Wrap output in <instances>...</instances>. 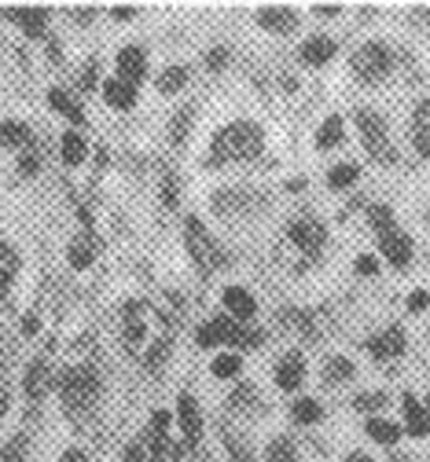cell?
Instances as JSON below:
<instances>
[{
	"instance_id": "39",
	"label": "cell",
	"mask_w": 430,
	"mask_h": 462,
	"mask_svg": "<svg viewBox=\"0 0 430 462\" xmlns=\"http://www.w3.org/2000/svg\"><path fill=\"white\" fill-rule=\"evenodd\" d=\"M375 268H379V261H375V257H360L357 261V272L360 275H375Z\"/></svg>"
},
{
	"instance_id": "24",
	"label": "cell",
	"mask_w": 430,
	"mask_h": 462,
	"mask_svg": "<svg viewBox=\"0 0 430 462\" xmlns=\"http://www.w3.org/2000/svg\"><path fill=\"white\" fill-rule=\"evenodd\" d=\"M368 437L379 440V444H394L401 437V430L394 422H387V419H368Z\"/></svg>"
},
{
	"instance_id": "34",
	"label": "cell",
	"mask_w": 430,
	"mask_h": 462,
	"mask_svg": "<svg viewBox=\"0 0 430 462\" xmlns=\"http://www.w3.org/2000/svg\"><path fill=\"white\" fill-rule=\"evenodd\" d=\"M353 180H357V165H335V169H332V177H328L332 188H350Z\"/></svg>"
},
{
	"instance_id": "48",
	"label": "cell",
	"mask_w": 430,
	"mask_h": 462,
	"mask_svg": "<svg viewBox=\"0 0 430 462\" xmlns=\"http://www.w3.org/2000/svg\"><path fill=\"white\" fill-rule=\"evenodd\" d=\"M229 451H232V448H229ZM232 458H236V462H250V458H247V455H239V451H232Z\"/></svg>"
},
{
	"instance_id": "15",
	"label": "cell",
	"mask_w": 430,
	"mask_h": 462,
	"mask_svg": "<svg viewBox=\"0 0 430 462\" xmlns=\"http://www.w3.org/2000/svg\"><path fill=\"white\" fill-rule=\"evenodd\" d=\"M177 419H181V430H184V440L195 444L202 437V422H199V408L192 396H181L177 400Z\"/></svg>"
},
{
	"instance_id": "5",
	"label": "cell",
	"mask_w": 430,
	"mask_h": 462,
	"mask_svg": "<svg viewBox=\"0 0 430 462\" xmlns=\"http://www.w3.org/2000/svg\"><path fill=\"white\" fill-rule=\"evenodd\" d=\"M239 345V349H247V345H257L261 341V334L257 330H247L243 323H236V319H210L202 330H199V345Z\"/></svg>"
},
{
	"instance_id": "14",
	"label": "cell",
	"mask_w": 430,
	"mask_h": 462,
	"mask_svg": "<svg viewBox=\"0 0 430 462\" xmlns=\"http://www.w3.org/2000/svg\"><path fill=\"white\" fill-rule=\"evenodd\" d=\"M257 23H261V30H268V33H291V30L298 26V15H294L291 8H261V12H257Z\"/></svg>"
},
{
	"instance_id": "49",
	"label": "cell",
	"mask_w": 430,
	"mask_h": 462,
	"mask_svg": "<svg viewBox=\"0 0 430 462\" xmlns=\"http://www.w3.org/2000/svg\"><path fill=\"white\" fill-rule=\"evenodd\" d=\"M426 224H430V217H426Z\"/></svg>"
},
{
	"instance_id": "12",
	"label": "cell",
	"mask_w": 430,
	"mask_h": 462,
	"mask_svg": "<svg viewBox=\"0 0 430 462\" xmlns=\"http://www.w3.org/2000/svg\"><path fill=\"white\" fill-rule=\"evenodd\" d=\"M368 349H371L375 360H394V356L405 353V334H401L397 327H390V330H383L379 337H371Z\"/></svg>"
},
{
	"instance_id": "42",
	"label": "cell",
	"mask_w": 430,
	"mask_h": 462,
	"mask_svg": "<svg viewBox=\"0 0 430 462\" xmlns=\"http://www.w3.org/2000/svg\"><path fill=\"white\" fill-rule=\"evenodd\" d=\"M33 330H37V316H26L23 319V334H33Z\"/></svg>"
},
{
	"instance_id": "13",
	"label": "cell",
	"mask_w": 430,
	"mask_h": 462,
	"mask_svg": "<svg viewBox=\"0 0 430 462\" xmlns=\"http://www.w3.org/2000/svg\"><path fill=\"white\" fill-rule=\"evenodd\" d=\"M412 143L423 158H430V99H423L412 114Z\"/></svg>"
},
{
	"instance_id": "19",
	"label": "cell",
	"mask_w": 430,
	"mask_h": 462,
	"mask_svg": "<svg viewBox=\"0 0 430 462\" xmlns=\"http://www.w3.org/2000/svg\"><path fill=\"white\" fill-rule=\"evenodd\" d=\"M103 99L111 103V106H118V110H129V106L136 103V85L115 78V81H107V85H103Z\"/></svg>"
},
{
	"instance_id": "32",
	"label": "cell",
	"mask_w": 430,
	"mask_h": 462,
	"mask_svg": "<svg viewBox=\"0 0 430 462\" xmlns=\"http://www.w3.org/2000/svg\"><path fill=\"white\" fill-rule=\"evenodd\" d=\"M239 367H243V360L236 356V353H221L218 360H213V374H218V378H236L239 374Z\"/></svg>"
},
{
	"instance_id": "20",
	"label": "cell",
	"mask_w": 430,
	"mask_h": 462,
	"mask_svg": "<svg viewBox=\"0 0 430 462\" xmlns=\"http://www.w3.org/2000/svg\"><path fill=\"white\" fill-rule=\"evenodd\" d=\"M405 422H408V433H416V437H423V433L430 430V419H426V411L419 408L416 396H405Z\"/></svg>"
},
{
	"instance_id": "3",
	"label": "cell",
	"mask_w": 430,
	"mask_h": 462,
	"mask_svg": "<svg viewBox=\"0 0 430 462\" xmlns=\"http://www.w3.org/2000/svg\"><path fill=\"white\" fill-rule=\"evenodd\" d=\"M60 393H63L70 411H85L99 393V378H96L92 367H70V371L60 374Z\"/></svg>"
},
{
	"instance_id": "10",
	"label": "cell",
	"mask_w": 430,
	"mask_h": 462,
	"mask_svg": "<svg viewBox=\"0 0 430 462\" xmlns=\"http://www.w3.org/2000/svg\"><path fill=\"white\" fill-rule=\"evenodd\" d=\"M379 246H383V257H387L394 268H408V261H412V243H408V236H401L397 227H383V231H379Z\"/></svg>"
},
{
	"instance_id": "17",
	"label": "cell",
	"mask_w": 430,
	"mask_h": 462,
	"mask_svg": "<svg viewBox=\"0 0 430 462\" xmlns=\"http://www.w3.org/2000/svg\"><path fill=\"white\" fill-rule=\"evenodd\" d=\"M302 382H305V360H302L298 353L284 356L280 367H276V385H280V389H298Z\"/></svg>"
},
{
	"instance_id": "25",
	"label": "cell",
	"mask_w": 430,
	"mask_h": 462,
	"mask_svg": "<svg viewBox=\"0 0 430 462\" xmlns=\"http://www.w3.org/2000/svg\"><path fill=\"white\" fill-rule=\"evenodd\" d=\"M19 26H26V33H33V37H41L44 33V26H48V12H8Z\"/></svg>"
},
{
	"instance_id": "16",
	"label": "cell",
	"mask_w": 430,
	"mask_h": 462,
	"mask_svg": "<svg viewBox=\"0 0 430 462\" xmlns=\"http://www.w3.org/2000/svg\"><path fill=\"white\" fill-rule=\"evenodd\" d=\"M332 55H335V41L332 37H309L302 44V63L305 67H324Z\"/></svg>"
},
{
	"instance_id": "28",
	"label": "cell",
	"mask_w": 430,
	"mask_h": 462,
	"mask_svg": "<svg viewBox=\"0 0 430 462\" xmlns=\"http://www.w3.org/2000/svg\"><path fill=\"white\" fill-rule=\"evenodd\" d=\"M184 81H188V70L184 67H170V70H163V78H158V92L173 96V92L184 88Z\"/></svg>"
},
{
	"instance_id": "35",
	"label": "cell",
	"mask_w": 430,
	"mask_h": 462,
	"mask_svg": "<svg viewBox=\"0 0 430 462\" xmlns=\"http://www.w3.org/2000/svg\"><path fill=\"white\" fill-rule=\"evenodd\" d=\"M70 264H74V268H89V264H92V243L78 239V243L70 246Z\"/></svg>"
},
{
	"instance_id": "44",
	"label": "cell",
	"mask_w": 430,
	"mask_h": 462,
	"mask_svg": "<svg viewBox=\"0 0 430 462\" xmlns=\"http://www.w3.org/2000/svg\"><path fill=\"white\" fill-rule=\"evenodd\" d=\"M37 169V158H23V172H33Z\"/></svg>"
},
{
	"instance_id": "7",
	"label": "cell",
	"mask_w": 430,
	"mask_h": 462,
	"mask_svg": "<svg viewBox=\"0 0 430 462\" xmlns=\"http://www.w3.org/2000/svg\"><path fill=\"white\" fill-rule=\"evenodd\" d=\"M147 462H177V444L170 440V411H158L151 419V430L140 437Z\"/></svg>"
},
{
	"instance_id": "22",
	"label": "cell",
	"mask_w": 430,
	"mask_h": 462,
	"mask_svg": "<svg viewBox=\"0 0 430 462\" xmlns=\"http://www.w3.org/2000/svg\"><path fill=\"white\" fill-rule=\"evenodd\" d=\"M30 143V129L19 122H0V147H26Z\"/></svg>"
},
{
	"instance_id": "47",
	"label": "cell",
	"mask_w": 430,
	"mask_h": 462,
	"mask_svg": "<svg viewBox=\"0 0 430 462\" xmlns=\"http://www.w3.org/2000/svg\"><path fill=\"white\" fill-rule=\"evenodd\" d=\"M346 462H371V458H368V455H350Z\"/></svg>"
},
{
	"instance_id": "29",
	"label": "cell",
	"mask_w": 430,
	"mask_h": 462,
	"mask_svg": "<svg viewBox=\"0 0 430 462\" xmlns=\"http://www.w3.org/2000/svg\"><path fill=\"white\" fill-rule=\"evenodd\" d=\"M48 103H51V106H56V110H63V114H67V118H70L74 125H81V122H85V118H81V110H78V106L70 103V96H67V92H60V88H51V92H48Z\"/></svg>"
},
{
	"instance_id": "41",
	"label": "cell",
	"mask_w": 430,
	"mask_h": 462,
	"mask_svg": "<svg viewBox=\"0 0 430 462\" xmlns=\"http://www.w3.org/2000/svg\"><path fill=\"white\" fill-rule=\"evenodd\" d=\"M210 67H213V70H221V67H225V51H221V48H218V51H210Z\"/></svg>"
},
{
	"instance_id": "21",
	"label": "cell",
	"mask_w": 430,
	"mask_h": 462,
	"mask_svg": "<svg viewBox=\"0 0 430 462\" xmlns=\"http://www.w3.org/2000/svg\"><path fill=\"white\" fill-rule=\"evenodd\" d=\"M44 389H48V367H44V360H33L30 371H26V393H30L33 400H41Z\"/></svg>"
},
{
	"instance_id": "40",
	"label": "cell",
	"mask_w": 430,
	"mask_h": 462,
	"mask_svg": "<svg viewBox=\"0 0 430 462\" xmlns=\"http://www.w3.org/2000/svg\"><path fill=\"white\" fill-rule=\"evenodd\" d=\"M426 301H430V298H426L423 291H416V294L408 298V309H412V312H419V309H426Z\"/></svg>"
},
{
	"instance_id": "2",
	"label": "cell",
	"mask_w": 430,
	"mask_h": 462,
	"mask_svg": "<svg viewBox=\"0 0 430 462\" xmlns=\"http://www.w3.org/2000/svg\"><path fill=\"white\" fill-rule=\"evenodd\" d=\"M254 154H261V129L250 125V122H236L213 140L210 162L221 165V162H243V158H254Z\"/></svg>"
},
{
	"instance_id": "26",
	"label": "cell",
	"mask_w": 430,
	"mask_h": 462,
	"mask_svg": "<svg viewBox=\"0 0 430 462\" xmlns=\"http://www.w3.org/2000/svg\"><path fill=\"white\" fill-rule=\"evenodd\" d=\"M350 378H353V364H350V360H342V356L328 360V367H324V382H328V385H342V382H350Z\"/></svg>"
},
{
	"instance_id": "18",
	"label": "cell",
	"mask_w": 430,
	"mask_h": 462,
	"mask_svg": "<svg viewBox=\"0 0 430 462\" xmlns=\"http://www.w3.org/2000/svg\"><path fill=\"white\" fill-rule=\"evenodd\" d=\"M225 309L232 312V319H250L254 312H257V305H254V298L243 291V286H229V291H225Z\"/></svg>"
},
{
	"instance_id": "45",
	"label": "cell",
	"mask_w": 430,
	"mask_h": 462,
	"mask_svg": "<svg viewBox=\"0 0 430 462\" xmlns=\"http://www.w3.org/2000/svg\"><path fill=\"white\" fill-rule=\"evenodd\" d=\"M0 462H15V451H5V448H0Z\"/></svg>"
},
{
	"instance_id": "9",
	"label": "cell",
	"mask_w": 430,
	"mask_h": 462,
	"mask_svg": "<svg viewBox=\"0 0 430 462\" xmlns=\"http://www.w3.org/2000/svg\"><path fill=\"white\" fill-rule=\"evenodd\" d=\"M287 236H291V243H294V246H298L305 257L320 254V246H324V227H320L316 220H309V217L294 220V224L287 227Z\"/></svg>"
},
{
	"instance_id": "4",
	"label": "cell",
	"mask_w": 430,
	"mask_h": 462,
	"mask_svg": "<svg viewBox=\"0 0 430 462\" xmlns=\"http://www.w3.org/2000/svg\"><path fill=\"white\" fill-rule=\"evenodd\" d=\"M390 67H394V55H390V48L379 44V41L360 44V48L353 51V74H357L360 81H383V78L390 74Z\"/></svg>"
},
{
	"instance_id": "43",
	"label": "cell",
	"mask_w": 430,
	"mask_h": 462,
	"mask_svg": "<svg viewBox=\"0 0 430 462\" xmlns=\"http://www.w3.org/2000/svg\"><path fill=\"white\" fill-rule=\"evenodd\" d=\"M60 462H89V458H85V455H81V451H67V455H63V458H60Z\"/></svg>"
},
{
	"instance_id": "1",
	"label": "cell",
	"mask_w": 430,
	"mask_h": 462,
	"mask_svg": "<svg viewBox=\"0 0 430 462\" xmlns=\"http://www.w3.org/2000/svg\"><path fill=\"white\" fill-rule=\"evenodd\" d=\"M122 337L133 353H140L147 364H158L166 356V345H170V334H166V323L151 305L144 301H129L122 309Z\"/></svg>"
},
{
	"instance_id": "23",
	"label": "cell",
	"mask_w": 430,
	"mask_h": 462,
	"mask_svg": "<svg viewBox=\"0 0 430 462\" xmlns=\"http://www.w3.org/2000/svg\"><path fill=\"white\" fill-rule=\"evenodd\" d=\"M339 140H342V118H339V114H332V118L320 125V133H316V147L328 151V147H335Z\"/></svg>"
},
{
	"instance_id": "31",
	"label": "cell",
	"mask_w": 430,
	"mask_h": 462,
	"mask_svg": "<svg viewBox=\"0 0 430 462\" xmlns=\"http://www.w3.org/2000/svg\"><path fill=\"white\" fill-rule=\"evenodd\" d=\"M291 415H294V422L313 426V422H316L320 415H324V411H320V403H316V400H298L294 408H291Z\"/></svg>"
},
{
	"instance_id": "8",
	"label": "cell",
	"mask_w": 430,
	"mask_h": 462,
	"mask_svg": "<svg viewBox=\"0 0 430 462\" xmlns=\"http://www.w3.org/2000/svg\"><path fill=\"white\" fill-rule=\"evenodd\" d=\"M188 250H192L199 272H218V268H221V250H218V243L210 239V231H206L195 217L188 220Z\"/></svg>"
},
{
	"instance_id": "46",
	"label": "cell",
	"mask_w": 430,
	"mask_h": 462,
	"mask_svg": "<svg viewBox=\"0 0 430 462\" xmlns=\"http://www.w3.org/2000/svg\"><path fill=\"white\" fill-rule=\"evenodd\" d=\"M5 411H8V396L0 393V419H5Z\"/></svg>"
},
{
	"instance_id": "11",
	"label": "cell",
	"mask_w": 430,
	"mask_h": 462,
	"mask_svg": "<svg viewBox=\"0 0 430 462\" xmlns=\"http://www.w3.org/2000/svg\"><path fill=\"white\" fill-rule=\"evenodd\" d=\"M118 74H122V81H129V85H140V81H144V74H147V55H144V48H122V51H118Z\"/></svg>"
},
{
	"instance_id": "37",
	"label": "cell",
	"mask_w": 430,
	"mask_h": 462,
	"mask_svg": "<svg viewBox=\"0 0 430 462\" xmlns=\"http://www.w3.org/2000/svg\"><path fill=\"white\" fill-rule=\"evenodd\" d=\"M371 224L379 227V231H383V227H394V217H390V209H387V206H371Z\"/></svg>"
},
{
	"instance_id": "30",
	"label": "cell",
	"mask_w": 430,
	"mask_h": 462,
	"mask_svg": "<svg viewBox=\"0 0 430 462\" xmlns=\"http://www.w3.org/2000/svg\"><path fill=\"white\" fill-rule=\"evenodd\" d=\"M63 162L67 165H81L85 162V140L78 133H67L63 136Z\"/></svg>"
},
{
	"instance_id": "27",
	"label": "cell",
	"mask_w": 430,
	"mask_h": 462,
	"mask_svg": "<svg viewBox=\"0 0 430 462\" xmlns=\"http://www.w3.org/2000/svg\"><path fill=\"white\" fill-rule=\"evenodd\" d=\"M265 458H268V462H298V451H294V444H291L287 437H276L273 444H268Z\"/></svg>"
},
{
	"instance_id": "36",
	"label": "cell",
	"mask_w": 430,
	"mask_h": 462,
	"mask_svg": "<svg viewBox=\"0 0 430 462\" xmlns=\"http://www.w3.org/2000/svg\"><path fill=\"white\" fill-rule=\"evenodd\" d=\"M353 403H357L360 411H375V408H383V403H387V396H383V393H364V396H357Z\"/></svg>"
},
{
	"instance_id": "6",
	"label": "cell",
	"mask_w": 430,
	"mask_h": 462,
	"mask_svg": "<svg viewBox=\"0 0 430 462\" xmlns=\"http://www.w3.org/2000/svg\"><path fill=\"white\" fill-rule=\"evenodd\" d=\"M357 129H360V140L368 147L371 158L379 162H394V147H390V136H387V122L379 118L375 110H357Z\"/></svg>"
},
{
	"instance_id": "38",
	"label": "cell",
	"mask_w": 430,
	"mask_h": 462,
	"mask_svg": "<svg viewBox=\"0 0 430 462\" xmlns=\"http://www.w3.org/2000/svg\"><path fill=\"white\" fill-rule=\"evenodd\" d=\"M126 462H147V451H144V444H140V440H136V444H129Z\"/></svg>"
},
{
	"instance_id": "33",
	"label": "cell",
	"mask_w": 430,
	"mask_h": 462,
	"mask_svg": "<svg viewBox=\"0 0 430 462\" xmlns=\"http://www.w3.org/2000/svg\"><path fill=\"white\" fill-rule=\"evenodd\" d=\"M12 275H15V254L5 243H0V291L12 282Z\"/></svg>"
}]
</instances>
